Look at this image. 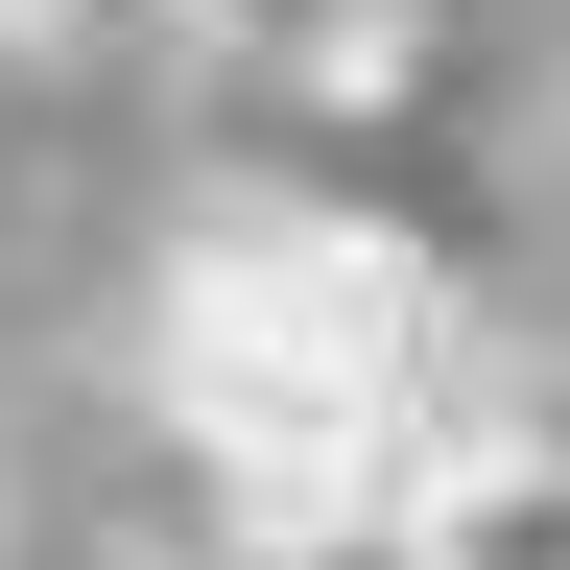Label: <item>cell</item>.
<instances>
[{"instance_id": "3957f363", "label": "cell", "mask_w": 570, "mask_h": 570, "mask_svg": "<svg viewBox=\"0 0 570 570\" xmlns=\"http://www.w3.org/2000/svg\"><path fill=\"white\" fill-rule=\"evenodd\" d=\"M167 24L214 48V71H262V96H381V48H404V0H167Z\"/></svg>"}, {"instance_id": "8992f818", "label": "cell", "mask_w": 570, "mask_h": 570, "mask_svg": "<svg viewBox=\"0 0 570 570\" xmlns=\"http://www.w3.org/2000/svg\"><path fill=\"white\" fill-rule=\"evenodd\" d=\"M0 24H71V0H0Z\"/></svg>"}, {"instance_id": "5b68a950", "label": "cell", "mask_w": 570, "mask_h": 570, "mask_svg": "<svg viewBox=\"0 0 570 570\" xmlns=\"http://www.w3.org/2000/svg\"><path fill=\"white\" fill-rule=\"evenodd\" d=\"M523 428H547V452H570V381H523Z\"/></svg>"}, {"instance_id": "7a4b0ae2", "label": "cell", "mask_w": 570, "mask_h": 570, "mask_svg": "<svg viewBox=\"0 0 570 570\" xmlns=\"http://www.w3.org/2000/svg\"><path fill=\"white\" fill-rule=\"evenodd\" d=\"M381 547H404V570H570V452H547L523 404H499V428H475V452L404 499Z\"/></svg>"}, {"instance_id": "277c9868", "label": "cell", "mask_w": 570, "mask_h": 570, "mask_svg": "<svg viewBox=\"0 0 570 570\" xmlns=\"http://www.w3.org/2000/svg\"><path fill=\"white\" fill-rule=\"evenodd\" d=\"M24 190H48V142H24V71H0V214H24Z\"/></svg>"}, {"instance_id": "6da1fadb", "label": "cell", "mask_w": 570, "mask_h": 570, "mask_svg": "<svg viewBox=\"0 0 570 570\" xmlns=\"http://www.w3.org/2000/svg\"><path fill=\"white\" fill-rule=\"evenodd\" d=\"M142 428H167L190 523L238 570H309V547H381L428 475L499 428L475 381V285L356 214L333 167H214L142 262Z\"/></svg>"}]
</instances>
